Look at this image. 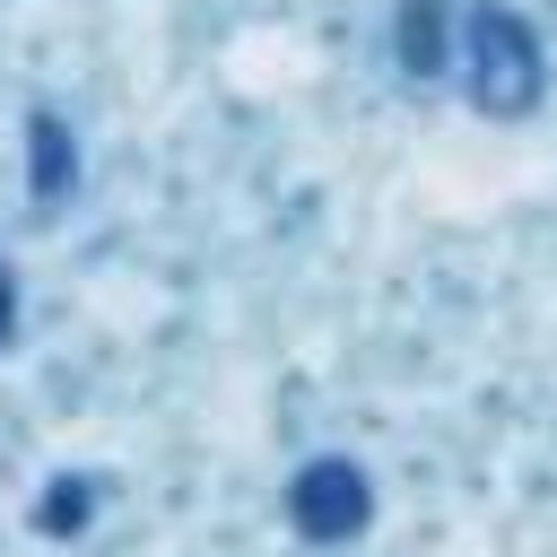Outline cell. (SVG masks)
Returning a JSON list of instances; mask_svg holds the SVG:
<instances>
[{"label": "cell", "instance_id": "obj_1", "mask_svg": "<svg viewBox=\"0 0 557 557\" xmlns=\"http://www.w3.org/2000/svg\"><path fill=\"white\" fill-rule=\"evenodd\" d=\"M470 52H479V104L522 113V104L540 96V44H531V26H522L513 9H479Z\"/></svg>", "mask_w": 557, "mask_h": 557}, {"label": "cell", "instance_id": "obj_5", "mask_svg": "<svg viewBox=\"0 0 557 557\" xmlns=\"http://www.w3.org/2000/svg\"><path fill=\"white\" fill-rule=\"evenodd\" d=\"M9 313H17V296H9V278H0V339H9Z\"/></svg>", "mask_w": 557, "mask_h": 557}, {"label": "cell", "instance_id": "obj_2", "mask_svg": "<svg viewBox=\"0 0 557 557\" xmlns=\"http://www.w3.org/2000/svg\"><path fill=\"white\" fill-rule=\"evenodd\" d=\"M287 522H296L305 540H348V531L366 522V470L339 461V453L305 461L296 487H287Z\"/></svg>", "mask_w": 557, "mask_h": 557}, {"label": "cell", "instance_id": "obj_3", "mask_svg": "<svg viewBox=\"0 0 557 557\" xmlns=\"http://www.w3.org/2000/svg\"><path fill=\"white\" fill-rule=\"evenodd\" d=\"M26 131H35V200H61V183L78 174V148H70V131L52 113H35Z\"/></svg>", "mask_w": 557, "mask_h": 557}, {"label": "cell", "instance_id": "obj_4", "mask_svg": "<svg viewBox=\"0 0 557 557\" xmlns=\"http://www.w3.org/2000/svg\"><path fill=\"white\" fill-rule=\"evenodd\" d=\"M400 61H409V70H435V61H444V9H435V0H409V9H400Z\"/></svg>", "mask_w": 557, "mask_h": 557}]
</instances>
